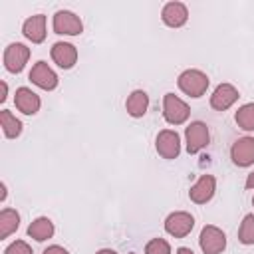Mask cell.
<instances>
[{"label":"cell","mask_w":254,"mask_h":254,"mask_svg":"<svg viewBox=\"0 0 254 254\" xmlns=\"http://www.w3.org/2000/svg\"><path fill=\"white\" fill-rule=\"evenodd\" d=\"M20 224V216L12 208H4L0 212V238H8Z\"/></svg>","instance_id":"obj_19"},{"label":"cell","mask_w":254,"mask_h":254,"mask_svg":"<svg viewBox=\"0 0 254 254\" xmlns=\"http://www.w3.org/2000/svg\"><path fill=\"white\" fill-rule=\"evenodd\" d=\"M198 242H200V248L204 254H220L226 246V236L216 226H204Z\"/></svg>","instance_id":"obj_3"},{"label":"cell","mask_w":254,"mask_h":254,"mask_svg":"<svg viewBox=\"0 0 254 254\" xmlns=\"http://www.w3.org/2000/svg\"><path fill=\"white\" fill-rule=\"evenodd\" d=\"M214 187H216L214 177H212V175H202V177L190 187L189 196H190L192 202H196V204H204L206 200L212 198V194H214Z\"/></svg>","instance_id":"obj_8"},{"label":"cell","mask_w":254,"mask_h":254,"mask_svg":"<svg viewBox=\"0 0 254 254\" xmlns=\"http://www.w3.org/2000/svg\"><path fill=\"white\" fill-rule=\"evenodd\" d=\"M131 254H135V252H131Z\"/></svg>","instance_id":"obj_31"},{"label":"cell","mask_w":254,"mask_h":254,"mask_svg":"<svg viewBox=\"0 0 254 254\" xmlns=\"http://www.w3.org/2000/svg\"><path fill=\"white\" fill-rule=\"evenodd\" d=\"M179 87L190 97H200L208 87V77L198 69H187L179 75Z\"/></svg>","instance_id":"obj_1"},{"label":"cell","mask_w":254,"mask_h":254,"mask_svg":"<svg viewBox=\"0 0 254 254\" xmlns=\"http://www.w3.org/2000/svg\"><path fill=\"white\" fill-rule=\"evenodd\" d=\"M4 254H32V248L24 240H16L4 250Z\"/></svg>","instance_id":"obj_24"},{"label":"cell","mask_w":254,"mask_h":254,"mask_svg":"<svg viewBox=\"0 0 254 254\" xmlns=\"http://www.w3.org/2000/svg\"><path fill=\"white\" fill-rule=\"evenodd\" d=\"M189 113H190L189 111V105L183 99H179L175 93H167L165 95V99H163V115H165V119L169 123L181 125V123L187 121Z\"/></svg>","instance_id":"obj_2"},{"label":"cell","mask_w":254,"mask_h":254,"mask_svg":"<svg viewBox=\"0 0 254 254\" xmlns=\"http://www.w3.org/2000/svg\"><path fill=\"white\" fill-rule=\"evenodd\" d=\"M6 89H8V87H6V83H2V95H0V101H4V99H6Z\"/></svg>","instance_id":"obj_28"},{"label":"cell","mask_w":254,"mask_h":254,"mask_svg":"<svg viewBox=\"0 0 254 254\" xmlns=\"http://www.w3.org/2000/svg\"><path fill=\"white\" fill-rule=\"evenodd\" d=\"M52 60H54L60 67L69 69V67L77 62V50H75L71 44H67V42H58V44H54V48H52Z\"/></svg>","instance_id":"obj_13"},{"label":"cell","mask_w":254,"mask_h":254,"mask_svg":"<svg viewBox=\"0 0 254 254\" xmlns=\"http://www.w3.org/2000/svg\"><path fill=\"white\" fill-rule=\"evenodd\" d=\"M14 103H16V107H18L22 113H26V115H34V113L40 109V97H38L32 89H28V87L16 89Z\"/></svg>","instance_id":"obj_16"},{"label":"cell","mask_w":254,"mask_h":254,"mask_svg":"<svg viewBox=\"0 0 254 254\" xmlns=\"http://www.w3.org/2000/svg\"><path fill=\"white\" fill-rule=\"evenodd\" d=\"M22 32L28 40H32L34 44H40L44 42L46 38V16L44 14H36V16H30L24 26H22Z\"/></svg>","instance_id":"obj_14"},{"label":"cell","mask_w":254,"mask_h":254,"mask_svg":"<svg viewBox=\"0 0 254 254\" xmlns=\"http://www.w3.org/2000/svg\"><path fill=\"white\" fill-rule=\"evenodd\" d=\"M145 254H171V246H169L167 240L155 238V240H151V242L147 244Z\"/></svg>","instance_id":"obj_23"},{"label":"cell","mask_w":254,"mask_h":254,"mask_svg":"<svg viewBox=\"0 0 254 254\" xmlns=\"http://www.w3.org/2000/svg\"><path fill=\"white\" fill-rule=\"evenodd\" d=\"M28 234H30L34 240H38V242L48 240V238H52V234H54V224H52V220L46 218V216L36 218V220L28 226Z\"/></svg>","instance_id":"obj_18"},{"label":"cell","mask_w":254,"mask_h":254,"mask_svg":"<svg viewBox=\"0 0 254 254\" xmlns=\"http://www.w3.org/2000/svg\"><path fill=\"white\" fill-rule=\"evenodd\" d=\"M246 189H254V173L248 175V179H246Z\"/></svg>","instance_id":"obj_26"},{"label":"cell","mask_w":254,"mask_h":254,"mask_svg":"<svg viewBox=\"0 0 254 254\" xmlns=\"http://www.w3.org/2000/svg\"><path fill=\"white\" fill-rule=\"evenodd\" d=\"M157 151L165 159H175L181 153V141L179 135L171 129H165L157 135Z\"/></svg>","instance_id":"obj_10"},{"label":"cell","mask_w":254,"mask_h":254,"mask_svg":"<svg viewBox=\"0 0 254 254\" xmlns=\"http://www.w3.org/2000/svg\"><path fill=\"white\" fill-rule=\"evenodd\" d=\"M177 254H194V252H192L190 248H179V250H177Z\"/></svg>","instance_id":"obj_27"},{"label":"cell","mask_w":254,"mask_h":254,"mask_svg":"<svg viewBox=\"0 0 254 254\" xmlns=\"http://www.w3.org/2000/svg\"><path fill=\"white\" fill-rule=\"evenodd\" d=\"M0 123H2V129H4V135L6 137H18L20 131H22V123L8 111V109H2L0 111Z\"/></svg>","instance_id":"obj_20"},{"label":"cell","mask_w":254,"mask_h":254,"mask_svg":"<svg viewBox=\"0 0 254 254\" xmlns=\"http://www.w3.org/2000/svg\"><path fill=\"white\" fill-rule=\"evenodd\" d=\"M125 107H127V113H129V115H133V117H143L145 111H147V107H149V97H147V93L141 91V89L133 91V93L127 97Z\"/></svg>","instance_id":"obj_17"},{"label":"cell","mask_w":254,"mask_h":254,"mask_svg":"<svg viewBox=\"0 0 254 254\" xmlns=\"http://www.w3.org/2000/svg\"><path fill=\"white\" fill-rule=\"evenodd\" d=\"M44 254H67V250L62 248V246H50V248L44 250Z\"/></svg>","instance_id":"obj_25"},{"label":"cell","mask_w":254,"mask_h":254,"mask_svg":"<svg viewBox=\"0 0 254 254\" xmlns=\"http://www.w3.org/2000/svg\"><path fill=\"white\" fill-rule=\"evenodd\" d=\"M232 161L238 167H248L254 163V137H242L232 145Z\"/></svg>","instance_id":"obj_9"},{"label":"cell","mask_w":254,"mask_h":254,"mask_svg":"<svg viewBox=\"0 0 254 254\" xmlns=\"http://www.w3.org/2000/svg\"><path fill=\"white\" fill-rule=\"evenodd\" d=\"M30 79L38 85V87H42V89H54L56 85H58V75L54 73V69L46 64V62H38L34 67H32V71H30Z\"/></svg>","instance_id":"obj_11"},{"label":"cell","mask_w":254,"mask_h":254,"mask_svg":"<svg viewBox=\"0 0 254 254\" xmlns=\"http://www.w3.org/2000/svg\"><path fill=\"white\" fill-rule=\"evenodd\" d=\"M236 123L244 131H254V103H246L236 111Z\"/></svg>","instance_id":"obj_21"},{"label":"cell","mask_w":254,"mask_h":254,"mask_svg":"<svg viewBox=\"0 0 254 254\" xmlns=\"http://www.w3.org/2000/svg\"><path fill=\"white\" fill-rule=\"evenodd\" d=\"M238 240L242 244H254V214H246L240 230H238Z\"/></svg>","instance_id":"obj_22"},{"label":"cell","mask_w":254,"mask_h":254,"mask_svg":"<svg viewBox=\"0 0 254 254\" xmlns=\"http://www.w3.org/2000/svg\"><path fill=\"white\" fill-rule=\"evenodd\" d=\"M189 18V12H187V6L181 4V2H169L165 4L163 8V22L171 28H179L187 22Z\"/></svg>","instance_id":"obj_15"},{"label":"cell","mask_w":254,"mask_h":254,"mask_svg":"<svg viewBox=\"0 0 254 254\" xmlns=\"http://www.w3.org/2000/svg\"><path fill=\"white\" fill-rule=\"evenodd\" d=\"M194 226V218L189 212H173L165 220V230L175 238H185Z\"/></svg>","instance_id":"obj_4"},{"label":"cell","mask_w":254,"mask_h":254,"mask_svg":"<svg viewBox=\"0 0 254 254\" xmlns=\"http://www.w3.org/2000/svg\"><path fill=\"white\" fill-rule=\"evenodd\" d=\"M252 204H254V198H252Z\"/></svg>","instance_id":"obj_30"},{"label":"cell","mask_w":254,"mask_h":254,"mask_svg":"<svg viewBox=\"0 0 254 254\" xmlns=\"http://www.w3.org/2000/svg\"><path fill=\"white\" fill-rule=\"evenodd\" d=\"M187 151L189 153H198L202 147H206L208 143V127L200 121H194L187 127Z\"/></svg>","instance_id":"obj_7"},{"label":"cell","mask_w":254,"mask_h":254,"mask_svg":"<svg viewBox=\"0 0 254 254\" xmlns=\"http://www.w3.org/2000/svg\"><path fill=\"white\" fill-rule=\"evenodd\" d=\"M28 58H30V50L24 44H10L4 52V65L8 71L18 73L26 65Z\"/></svg>","instance_id":"obj_6"},{"label":"cell","mask_w":254,"mask_h":254,"mask_svg":"<svg viewBox=\"0 0 254 254\" xmlns=\"http://www.w3.org/2000/svg\"><path fill=\"white\" fill-rule=\"evenodd\" d=\"M97 254H117V252H113V250H107V248H105V250H99Z\"/></svg>","instance_id":"obj_29"},{"label":"cell","mask_w":254,"mask_h":254,"mask_svg":"<svg viewBox=\"0 0 254 254\" xmlns=\"http://www.w3.org/2000/svg\"><path fill=\"white\" fill-rule=\"evenodd\" d=\"M236 99H238L236 87L230 85V83H220V85L214 89V93L210 95V105H212L214 109H218V111H224V109H228Z\"/></svg>","instance_id":"obj_12"},{"label":"cell","mask_w":254,"mask_h":254,"mask_svg":"<svg viewBox=\"0 0 254 254\" xmlns=\"http://www.w3.org/2000/svg\"><path fill=\"white\" fill-rule=\"evenodd\" d=\"M54 30H56V34L77 36V34H81L83 24H81V20H79L73 12H69V10H60V12H56V16H54Z\"/></svg>","instance_id":"obj_5"}]
</instances>
